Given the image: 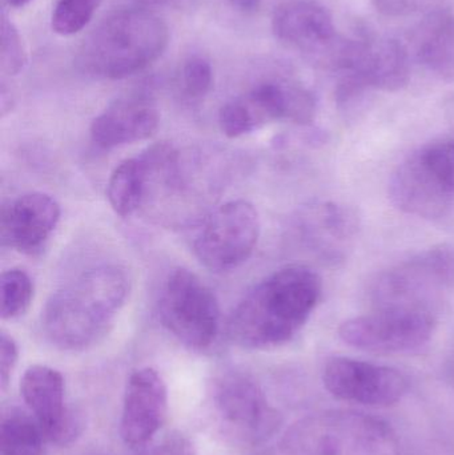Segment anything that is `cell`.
Returning <instances> with one entry per match:
<instances>
[{"mask_svg":"<svg viewBox=\"0 0 454 455\" xmlns=\"http://www.w3.org/2000/svg\"><path fill=\"white\" fill-rule=\"evenodd\" d=\"M322 293V278L311 267L290 265L276 270L235 307L229 337L245 349L282 347L303 329Z\"/></svg>","mask_w":454,"mask_h":455,"instance_id":"cell-1","label":"cell"},{"mask_svg":"<svg viewBox=\"0 0 454 455\" xmlns=\"http://www.w3.org/2000/svg\"><path fill=\"white\" fill-rule=\"evenodd\" d=\"M127 272L116 265L87 270L50 297L43 309L47 339L59 349H88L111 329L130 294Z\"/></svg>","mask_w":454,"mask_h":455,"instance_id":"cell-2","label":"cell"},{"mask_svg":"<svg viewBox=\"0 0 454 455\" xmlns=\"http://www.w3.org/2000/svg\"><path fill=\"white\" fill-rule=\"evenodd\" d=\"M168 43L170 29L156 13L141 7L115 11L85 37L76 66L88 76L125 79L154 64Z\"/></svg>","mask_w":454,"mask_h":455,"instance_id":"cell-3","label":"cell"},{"mask_svg":"<svg viewBox=\"0 0 454 455\" xmlns=\"http://www.w3.org/2000/svg\"><path fill=\"white\" fill-rule=\"evenodd\" d=\"M392 204L407 215L437 220L454 207V136L424 144L408 155L388 184Z\"/></svg>","mask_w":454,"mask_h":455,"instance_id":"cell-4","label":"cell"},{"mask_svg":"<svg viewBox=\"0 0 454 455\" xmlns=\"http://www.w3.org/2000/svg\"><path fill=\"white\" fill-rule=\"evenodd\" d=\"M290 455H399L392 427L378 417L351 411L315 414L285 438Z\"/></svg>","mask_w":454,"mask_h":455,"instance_id":"cell-5","label":"cell"},{"mask_svg":"<svg viewBox=\"0 0 454 455\" xmlns=\"http://www.w3.org/2000/svg\"><path fill=\"white\" fill-rule=\"evenodd\" d=\"M454 291V246L439 243L380 273L370 289L375 309H410L437 315Z\"/></svg>","mask_w":454,"mask_h":455,"instance_id":"cell-6","label":"cell"},{"mask_svg":"<svg viewBox=\"0 0 454 455\" xmlns=\"http://www.w3.org/2000/svg\"><path fill=\"white\" fill-rule=\"evenodd\" d=\"M332 72L339 75L336 100L341 108L349 109L370 91L404 88L410 76V53L391 37H346Z\"/></svg>","mask_w":454,"mask_h":455,"instance_id":"cell-7","label":"cell"},{"mask_svg":"<svg viewBox=\"0 0 454 455\" xmlns=\"http://www.w3.org/2000/svg\"><path fill=\"white\" fill-rule=\"evenodd\" d=\"M316 109L314 93L299 83L267 80L224 104L219 125L227 138L236 139L277 120L311 124Z\"/></svg>","mask_w":454,"mask_h":455,"instance_id":"cell-8","label":"cell"},{"mask_svg":"<svg viewBox=\"0 0 454 455\" xmlns=\"http://www.w3.org/2000/svg\"><path fill=\"white\" fill-rule=\"evenodd\" d=\"M163 325L189 349L212 347L220 328L215 293L195 273L179 267L168 275L159 301Z\"/></svg>","mask_w":454,"mask_h":455,"instance_id":"cell-9","label":"cell"},{"mask_svg":"<svg viewBox=\"0 0 454 455\" xmlns=\"http://www.w3.org/2000/svg\"><path fill=\"white\" fill-rule=\"evenodd\" d=\"M437 315L410 309H375L344 321L339 337L344 344L375 355H407L423 349L436 331Z\"/></svg>","mask_w":454,"mask_h":455,"instance_id":"cell-10","label":"cell"},{"mask_svg":"<svg viewBox=\"0 0 454 455\" xmlns=\"http://www.w3.org/2000/svg\"><path fill=\"white\" fill-rule=\"evenodd\" d=\"M260 229L258 210L251 203H226L203 224L194 243L195 254L211 272L236 269L252 256Z\"/></svg>","mask_w":454,"mask_h":455,"instance_id":"cell-11","label":"cell"},{"mask_svg":"<svg viewBox=\"0 0 454 455\" xmlns=\"http://www.w3.org/2000/svg\"><path fill=\"white\" fill-rule=\"evenodd\" d=\"M213 408L228 435L258 445L279 430L282 417L263 387L242 371H228L213 382Z\"/></svg>","mask_w":454,"mask_h":455,"instance_id":"cell-12","label":"cell"},{"mask_svg":"<svg viewBox=\"0 0 454 455\" xmlns=\"http://www.w3.org/2000/svg\"><path fill=\"white\" fill-rule=\"evenodd\" d=\"M272 31L283 44L328 71L344 40L327 8L308 0L280 4L272 16Z\"/></svg>","mask_w":454,"mask_h":455,"instance_id":"cell-13","label":"cell"},{"mask_svg":"<svg viewBox=\"0 0 454 455\" xmlns=\"http://www.w3.org/2000/svg\"><path fill=\"white\" fill-rule=\"evenodd\" d=\"M323 382L338 400L370 408L396 405L410 387L407 377L397 369L346 357L328 361Z\"/></svg>","mask_w":454,"mask_h":455,"instance_id":"cell-14","label":"cell"},{"mask_svg":"<svg viewBox=\"0 0 454 455\" xmlns=\"http://www.w3.org/2000/svg\"><path fill=\"white\" fill-rule=\"evenodd\" d=\"M64 392L63 376L50 366H29L21 377V398L48 443L56 446L71 445L85 429L84 413L67 405Z\"/></svg>","mask_w":454,"mask_h":455,"instance_id":"cell-15","label":"cell"},{"mask_svg":"<svg viewBox=\"0 0 454 455\" xmlns=\"http://www.w3.org/2000/svg\"><path fill=\"white\" fill-rule=\"evenodd\" d=\"M168 389L155 369L133 371L128 379L123 403L120 435L132 448L146 445L167 419Z\"/></svg>","mask_w":454,"mask_h":455,"instance_id":"cell-16","label":"cell"},{"mask_svg":"<svg viewBox=\"0 0 454 455\" xmlns=\"http://www.w3.org/2000/svg\"><path fill=\"white\" fill-rule=\"evenodd\" d=\"M60 220V205L50 195L32 192L5 203L0 213L3 246L20 253L42 251Z\"/></svg>","mask_w":454,"mask_h":455,"instance_id":"cell-17","label":"cell"},{"mask_svg":"<svg viewBox=\"0 0 454 455\" xmlns=\"http://www.w3.org/2000/svg\"><path fill=\"white\" fill-rule=\"evenodd\" d=\"M304 243L323 261L336 265L348 257L360 232V218L354 208L339 203H316L300 216Z\"/></svg>","mask_w":454,"mask_h":455,"instance_id":"cell-18","label":"cell"},{"mask_svg":"<svg viewBox=\"0 0 454 455\" xmlns=\"http://www.w3.org/2000/svg\"><path fill=\"white\" fill-rule=\"evenodd\" d=\"M160 115L154 101L127 96L109 104L91 124V139L103 149L146 140L156 132Z\"/></svg>","mask_w":454,"mask_h":455,"instance_id":"cell-19","label":"cell"},{"mask_svg":"<svg viewBox=\"0 0 454 455\" xmlns=\"http://www.w3.org/2000/svg\"><path fill=\"white\" fill-rule=\"evenodd\" d=\"M416 59L445 79L454 77V18L444 11H432L412 34Z\"/></svg>","mask_w":454,"mask_h":455,"instance_id":"cell-20","label":"cell"},{"mask_svg":"<svg viewBox=\"0 0 454 455\" xmlns=\"http://www.w3.org/2000/svg\"><path fill=\"white\" fill-rule=\"evenodd\" d=\"M149 170L143 155L120 163L107 186V199L112 210L130 218L140 210L148 197Z\"/></svg>","mask_w":454,"mask_h":455,"instance_id":"cell-21","label":"cell"},{"mask_svg":"<svg viewBox=\"0 0 454 455\" xmlns=\"http://www.w3.org/2000/svg\"><path fill=\"white\" fill-rule=\"evenodd\" d=\"M45 438L34 417L18 408L3 411L0 422V454L45 455Z\"/></svg>","mask_w":454,"mask_h":455,"instance_id":"cell-22","label":"cell"},{"mask_svg":"<svg viewBox=\"0 0 454 455\" xmlns=\"http://www.w3.org/2000/svg\"><path fill=\"white\" fill-rule=\"evenodd\" d=\"M34 299V283L21 269L5 270L0 278V315L13 320L27 312Z\"/></svg>","mask_w":454,"mask_h":455,"instance_id":"cell-23","label":"cell"},{"mask_svg":"<svg viewBox=\"0 0 454 455\" xmlns=\"http://www.w3.org/2000/svg\"><path fill=\"white\" fill-rule=\"evenodd\" d=\"M103 0H58L51 15V28L60 36H72L85 28Z\"/></svg>","mask_w":454,"mask_h":455,"instance_id":"cell-24","label":"cell"},{"mask_svg":"<svg viewBox=\"0 0 454 455\" xmlns=\"http://www.w3.org/2000/svg\"><path fill=\"white\" fill-rule=\"evenodd\" d=\"M0 69L3 75L16 76L27 66L26 45L13 21L5 11L2 12V34H0Z\"/></svg>","mask_w":454,"mask_h":455,"instance_id":"cell-25","label":"cell"},{"mask_svg":"<svg viewBox=\"0 0 454 455\" xmlns=\"http://www.w3.org/2000/svg\"><path fill=\"white\" fill-rule=\"evenodd\" d=\"M181 91L189 100H202L213 84L212 66L203 56H191L184 61L180 72Z\"/></svg>","mask_w":454,"mask_h":455,"instance_id":"cell-26","label":"cell"},{"mask_svg":"<svg viewBox=\"0 0 454 455\" xmlns=\"http://www.w3.org/2000/svg\"><path fill=\"white\" fill-rule=\"evenodd\" d=\"M378 12L392 18L413 15L424 11H436L442 0H372Z\"/></svg>","mask_w":454,"mask_h":455,"instance_id":"cell-27","label":"cell"},{"mask_svg":"<svg viewBox=\"0 0 454 455\" xmlns=\"http://www.w3.org/2000/svg\"><path fill=\"white\" fill-rule=\"evenodd\" d=\"M139 455H195L194 443L183 433L173 432Z\"/></svg>","mask_w":454,"mask_h":455,"instance_id":"cell-28","label":"cell"},{"mask_svg":"<svg viewBox=\"0 0 454 455\" xmlns=\"http://www.w3.org/2000/svg\"><path fill=\"white\" fill-rule=\"evenodd\" d=\"M19 349L15 339L3 331L0 334V387L4 390L18 363Z\"/></svg>","mask_w":454,"mask_h":455,"instance_id":"cell-29","label":"cell"},{"mask_svg":"<svg viewBox=\"0 0 454 455\" xmlns=\"http://www.w3.org/2000/svg\"><path fill=\"white\" fill-rule=\"evenodd\" d=\"M138 2L141 8L149 10L151 7H163V5L172 4V3L178 2V0H138Z\"/></svg>","mask_w":454,"mask_h":455,"instance_id":"cell-30","label":"cell"},{"mask_svg":"<svg viewBox=\"0 0 454 455\" xmlns=\"http://www.w3.org/2000/svg\"><path fill=\"white\" fill-rule=\"evenodd\" d=\"M8 7L12 8H23L26 5H28L29 3L34 2V0H3Z\"/></svg>","mask_w":454,"mask_h":455,"instance_id":"cell-31","label":"cell"},{"mask_svg":"<svg viewBox=\"0 0 454 455\" xmlns=\"http://www.w3.org/2000/svg\"><path fill=\"white\" fill-rule=\"evenodd\" d=\"M84 455H100V454H84Z\"/></svg>","mask_w":454,"mask_h":455,"instance_id":"cell-32","label":"cell"}]
</instances>
